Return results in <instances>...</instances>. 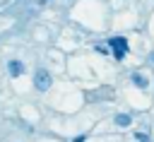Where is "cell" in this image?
Wrapping results in <instances>:
<instances>
[{
	"label": "cell",
	"mask_w": 154,
	"mask_h": 142,
	"mask_svg": "<svg viewBox=\"0 0 154 142\" xmlns=\"http://www.w3.org/2000/svg\"><path fill=\"white\" fill-rule=\"evenodd\" d=\"M108 48L113 51V55L120 60V58H125V53H128V41H125V36H113V39H108Z\"/></svg>",
	"instance_id": "6da1fadb"
},
{
	"label": "cell",
	"mask_w": 154,
	"mask_h": 142,
	"mask_svg": "<svg viewBox=\"0 0 154 142\" xmlns=\"http://www.w3.org/2000/svg\"><path fill=\"white\" fill-rule=\"evenodd\" d=\"M34 87H36L38 91H46V89L51 87V75H48V70H36V75H34Z\"/></svg>",
	"instance_id": "7a4b0ae2"
},
{
	"label": "cell",
	"mask_w": 154,
	"mask_h": 142,
	"mask_svg": "<svg viewBox=\"0 0 154 142\" xmlns=\"http://www.w3.org/2000/svg\"><path fill=\"white\" fill-rule=\"evenodd\" d=\"M130 82H132L135 87H140V89H147V87H149V79H147L144 75H140V72H132Z\"/></svg>",
	"instance_id": "3957f363"
},
{
	"label": "cell",
	"mask_w": 154,
	"mask_h": 142,
	"mask_svg": "<svg viewBox=\"0 0 154 142\" xmlns=\"http://www.w3.org/2000/svg\"><path fill=\"white\" fill-rule=\"evenodd\" d=\"M7 67H10V75H12V77H19V75L24 72V65H22L19 60H10Z\"/></svg>",
	"instance_id": "277c9868"
},
{
	"label": "cell",
	"mask_w": 154,
	"mask_h": 142,
	"mask_svg": "<svg viewBox=\"0 0 154 142\" xmlns=\"http://www.w3.org/2000/svg\"><path fill=\"white\" fill-rule=\"evenodd\" d=\"M130 123H132V118H130L128 113H118V116H116V125H120V128H128Z\"/></svg>",
	"instance_id": "5b68a950"
},
{
	"label": "cell",
	"mask_w": 154,
	"mask_h": 142,
	"mask_svg": "<svg viewBox=\"0 0 154 142\" xmlns=\"http://www.w3.org/2000/svg\"><path fill=\"white\" fill-rule=\"evenodd\" d=\"M135 140L137 142H149V135L147 132H135Z\"/></svg>",
	"instance_id": "8992f818"
},
{
	"label": "cell",
	"mask_w": 154,
	"mask_h": 142,
	"mask_svg": "<svg viewBox=\"0 0 154 142\" xmlns=\"http://www.w3.org/2000/svg\"><path fill=\"white\" fill-rule=\"evenodd\" d=\"M84 140H87V137H84V135H77V137H75V140H72V142H84Z\"/></svg>",
	"instance_id": "52a82bcc"
},
{
	"label": "cell",
	"mask_w": 154,
	"mask_h": 142,
	"mask_svg": "<svg viewBox=\"0 0 154 142\" xmlns=\"http://www.w3.org/2000/svg\"><path fill=\"white\" fill-rule=\"evenodd\" d=\"M149 63H152V65H154V51H152V53H149Z\"/></svg>",
	"instance_id": "ba28073f"
}]
</instances>
